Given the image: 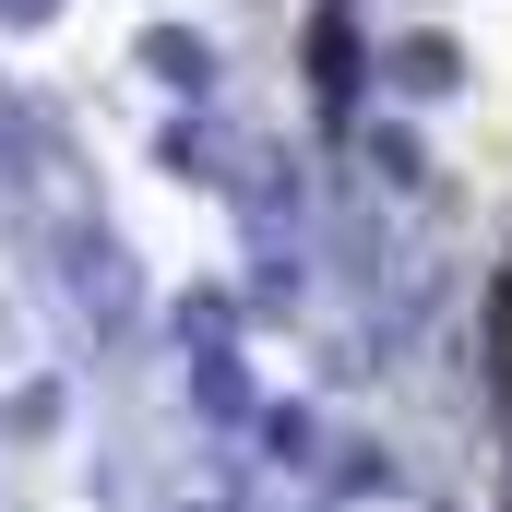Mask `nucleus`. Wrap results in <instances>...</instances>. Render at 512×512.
Wrapping results in <instances>:
<instances>
[{
  "instance_id": "f257e3e1",
  "label": "nucleus",
  "mask_w": 512,
  "mask_h": 512,
  "mask_svg": "<svg viewBox=\"0 0 512 512\" xmlns=\"http://www.w3.org/2000/svg\"><path fill=\"white\" fill-rule=\"evenodd\" d=\"M48 251H60V286H72V310L96 322V334H131V310H143V286H131V251L108 227H84V215H60L48 227Z\"/></svg>"
},
{
  "instance_id": "f03ea898",
  "label": "nucleus",
  "mask_w": 512,
  "mask_h": 512,
  "mask_svg": "<svg viewBox=\"0 0 512 512\" xmlns=\"http://www.w3.org/2000/svg\"><path fill=\"white\" fill-rule=\"evenodd\" d=\"M143 60H155L167 84H191V96L215 84V48H203V36H143Z\"/></svg>"
},
{
  "instance_id": "7ed1b4c3",
  "label": "nucleus",
  "mask_w": 512,
  "mask_h": 512,
  "mask_svg": "<svg viewBox=\"0 0 512 512\" xmlns=\"http://www.w3.org/2000/svg\"><path fill=\"white\" fill-rule=\"evenodd\" d=\"M0 429H24V441H48V429H60V382L12 393V405H0Z\"/></svg>"
},
{
  "instance_id": "20e7f679",
  "label": "nucleus",
  "mask_w": 512,
  "mask_h": 512,
  "mask_svg": "<svg viewBox=\"0 0 512 512\" xmlns=\"http://www.w3.org/2000/svg\"><path fill=\"white\" fill-rule=\"evenodd\" d=\"M0 12H12V24H48V12H60V0H0Z\"/></svg>"
}]
</instances>
